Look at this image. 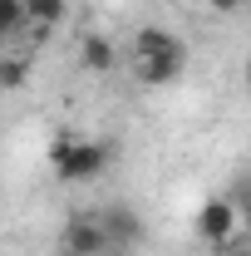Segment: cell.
<instances>
[{"label": "cell", "instance_id": "cell-1", "mask_svg": "<svg viewBox=\"0 0 251 256\" xmlns=\"http://www.w3.org/2000/svg\"><path fill=\"white\" fill-rule=\"evenodd\" d=\"M114 162V148L98 143V138H74V133H60L50 143V168L60 182H94L98 172Z\"/></svg>", "mask_w": 251, "mask_h": 256}, {"label": "cell", "instance_id": "cell-2", "mask_svg": "<svg viewBox=\"0 0 251 256\" xmlns=\"http://www.w3.org/2000/svg\"><path fill=\"white\" fill-rule=\"evenodd\" d=\"M236 226H242V212L232 207V197H207L192 217V236L207 242V246H226L236 236Z\"/></svg>", "mask_w": 251, "mask_h": 256}, {"label": "cell", "instance_id": "cell-3", "mask_svg": "<svg viewBox=\"0 0 251 256\" xmlns=\"http://www.w3.org/2000/svg\"><path fill=\"white\" fill-rule=\"evenodd\" d=\"M60 252H74V256H114V246H108L98 217H69L64 232H60Z\"/></svg>", "mask_w": 251, "mask_h": 256}, {"label": "cell", "instance_id": "cell-4", "mask_svg": "<svg viewBox=\"0 0 251 256\" xmlns=\"http://www.w3.org/2000/svg\"><path fill=\"white\" fill-rule=\"evenodd\" d=\"M98 226H104V236H108V246L118 252V246H138L143 242V222H138V212L124 207V202H108L104 212H98Z\"/></svg>", "mask_w": 251, "mask_h": 256}, {"label": "cell", "instance_id": "cell-5", "mask_svg": "<svg viewBox=\"0 0 251 256\" xmlns=\"http://www.w3.org/2000/svg\"><path fill=\"white\" fill-rule=\"evenodd\" d=\"M182 69H188V54H158V60H133V79L143 89H168L182 79Z\"/></svg>", "mask_w": 251, "mask_h": 256}, {"label": "cell", "instance_id": "cell-6", "mask_svg": "<svg viewBox=\"0 0 251 256\" xmlns=\"http://www.w3.org/2000/svg\"><path fill=\"white\" fill-rule=\"evenodd\" d=\"M158 54H188V44L162 25H143L133 34V60H158Z\"/></svg>", "mask_w": 251, "mask_h": 256}, {"label": "cell", "instance_id": "cell-7", "mask_svg": "<svg viewBox=\"0 0 251 256\" xmlns=\"http://www.w3.org/2000/svg\"><path fill=\"white\" fill-rule=\"evenodd\" d=\"M79 60H84V69H94V74H108V69L118 64V50H114V40H108V34H84Z\"/></svg>", "mask_w": 251, "mask_h": 256}, {"label": "cell", "instance_id": "cell-8", "mask_svg": "<svg viewBox=\"0 0 251 256\" xmlns=\"http://www.w3.org/2000/svg\"><path fill=\"white\" fill-rule=\"evenodd\" d=\"M25 5V20L40 25V30H50V25H60L64 15H69V0H20Z\"/></svg>", "mask_w": 251, "mask_h": 256}, {"label": "cell", "instance_id": "cell-9", "mask_svg": "<svg viewBox=\"0 0 251 256\" xmlns=\"http://www.w3.org/2000/svg\"><path fill=\"white\" fill-rule=\"evenodd\" d=\"M25 79H30V60L25 54H0V94L25 89Z\"/></svg>", "mask_w": 251, "mask_h": 256}, {"label": "cell", "instance_id": "cell-10", "mask_svg": "<svg viewBox=\"0 0 251 256\" xmlns=\"http://www.w3.org/2000/svg\"><path fill=\"white\" fill-rule=\"evenodd\" d=\"M25 25H30V20H25V5H20V0H0V44L15 40Z\"/></svg>", "mask_w": 251, "mask_h": 256}, {"label": "cell", "instance_id": "cell-11", "mask_svg": "<svg viewBox=\"0 0 251 256\" xmlns=\"http://www.w3.org/2000/svg\"><path fill=\"white\" fill-rule=\"evenodd\" d=\"M226 197H232L236 212H251V178H236V182L226 188Z\"/></svg>", "mask_w": 251, "mask_h": 256}, {"label": "cell", "instance_id": "cell-12", "mask_svg": "<svg viewBox=\"0 0 251 256\" xmlns=\"http://www.w3.org/2000/svg\"><path fill=\"white\" fill-rule=\"evenodd\" d=\"M222 256H251V242H236V236H232V242L222 246Z\"/></svg>", "mask_w": 251, "mask_h": 256}, {"label": "cell", "instance_id": "cell-13", "mask_svg": "<svg viewBox=\"0 0 251 256\" xmlns=\"http://www.w3.org/2000/svg\"><path fill=\"white\" fill-rule=\"evenodd\" d=\"M207 5H212V10H236L242 0H207Z\"/></svg>", "mask_w": 251, "mask_h": 256}, {"label": "cell", "instance_id": "cell-14", "mask_svg": "<svg viewBox=\"0 0 251 256\" xmlns=\"http://www.w3.org/2000/svg\"><path fill=\"white\" fill-rule=\"evenodd\" d=\"M246 94H251V60H246Z\"/></svg>", "mask_w": 251, "mask_h": 256}, {"label": "cell", "instance_id": "cell-15", "mask_svg": "<svg viewBox=\"0 0 251 256\" xmlns=\"http://www.w3.org/2000/svg\"><path fill=\"white\" fill-rule=\"evenodd\" d=\"M54 256H74V252H54Z\"/></svg>", "mask_w": 251, "mask_h": 256}]
</instances>
